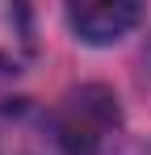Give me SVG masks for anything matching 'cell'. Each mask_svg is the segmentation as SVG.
Listing matches in <instances>:
<instances>
[{"instance_id": "cell-6", "label": "cell", "mask_w": 151, "mask_h": 155, "mask_svg": "<svg viewBox=\"0 0 151 155\" xmlns=\"http://www.w3.org/2000/svg\"><path fill=\"white\" fill-rule=\"evenodd\" d=\"M147 54H151V51H147Z\"/></svg>"}, {"instance_id": "cell-3", "label": "cell", "mask_w": 151, "mask_h": 155, "mask_svg": "<svg viewBox=\"0 0 151 155\" xmlns=\"http://www.w3.org/2000/svg\"><path fill=\"white\" fill-rule=\"evenodd\" d=\"M143 8L134 0H80V4H67V21H72L76 38L88 42V46H109L126 38L130 29L139 25Z\"/></svg>"}, {"instance_id": "cell-1", "label": "cell", "mask_w": 151, "mask_h": 155, "mask_svg": "<svg viewBox=\"0 0 151 155\" xmlns=\"http://www.w3.org/2000/svg\"><path fill=\"white\" fill-rule=\"evenodd\" d=\"M55 122L72 155H101L122 126V109L105 84H80L55 109Z\"/></svg>"}, {"instance_id": "cell-2", "label": "cell", "mask_w": 151, "mask_h": 155, "mask_svg": "<svg viewBox=\"0 0 151 155\" xmlns=\"http://www.w3.org/2000/svg\"><path fill=\"white\" fill-rule=\"evenodd\" d=\"M0 155H72L55 109L34 101H0Z\"/></svg>"}, {"instance_id": "cell-4", "label": "cell", "mask_w": 151, "mask_h": 155, "mask_svg": "<svg viewBox=\"0 0 151 155\" xmlns=\"http://www.w3.org/2000/svg\"><path fill=\"white\" fill-rule=\"evenodd\" d=\"M38 54L34 13L25 4L0 0V71H25Z\"/></svg>"}, {"instance_id": "cell-5", "label": "cell", "mask_w": 151, "mask_h": 155, "mask_svg": "<svg viewBox=\"0 0 151 155\" xmlns=\"http://www.w3.org/2000/svg\"><path fill=\"white\" fill-rule=\"evenodd\" d=\"M122 155H147V151H122Z\"/></svg>"}]
</instances>
